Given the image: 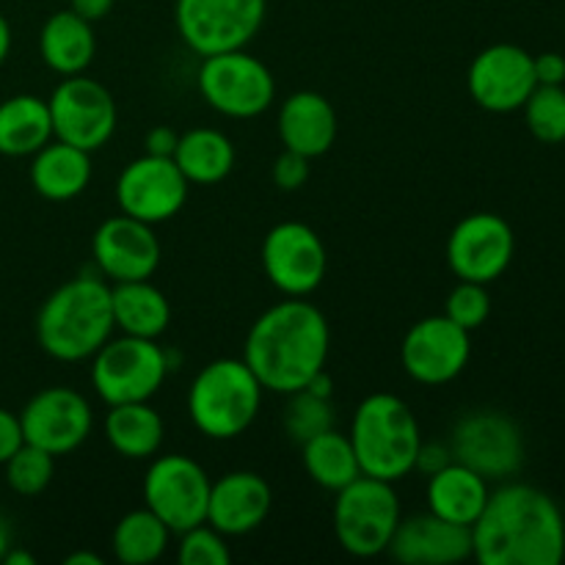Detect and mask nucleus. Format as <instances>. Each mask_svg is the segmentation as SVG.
<instances>
[{
	"mask_svg": "<svg viewBox=\"0 0 565 565\" xmlns=\"http://www.w3.org/2000/svg\"><path fill=\"white\" fill-rule=\"evenodd\" d=\"M301 452L303 469L309 472V478L320 489L334 491V494L362 475L351 439L345 434H340L337 428H329L323 434L312 436L309 441H303Z\"/></svg>",
	"mask_w": 565,
	"mask_h": 565,
	"instance_id": "30",
	"label": "nucleus"
},
{
	"mask_svg": "<svg viewBox=\"0 0 565 565\" xmlns=\"http://www.w3.org/2000/svg\"><path fill=\"white\" fill-rule=\"evenodd\" d=\"M452 458L486 480L511 478L524 463V439L519 425L500 412L467 414L452 430Z\"/></svg>",
	"mask_w": 565,
	"mask_h": 565,
	"instance_id": "13",
	"label": "nucleus"
},
{
	"mask_svg": "<svg viewBox=\"0 0 565 565\" xmlns=\"http://www.w3.org/2000/svg\"><path fill=\"white\" fill-rule=\"evenodd\" d=\"M535 81L533 55L519 44H491L480 50L467 72V88L475 103L491 114H513L522 110Z\"/></svg>",
	"mask_w": 565,
	"mask_h": 565,
	"instance_id": "18",
	"label": "nucleus"
},
{
	"mask_svg": "<svg viewBox=\"0 0 565 565\" xmlns=\"http://www.w3.org/2000/svg\"><path fill=\"white\" fill-rule=\"evenodd\" d=\"M303 390L312 392V395H318V397H326V401H331V392L334 390H331V379H329V373H326V367L320 370V373H315Z\"/></svg>",
	"mask_w": 565,
	"mask_h": 565,
	"instance_id": "43",
	"label": "nucleus"
},
{
	"mask_svg": "<svg viewBox=\"0 0 565 565\" xmlns=\"http://www.w3.org/2000/svg\"><path fill=\"white\" fill-rule=\"evenodd\" d=\"M53 138L83 152H97L116 130V103L108 88L86 75H72L47 99Z\"/></svg>",
	"mask_w": 565,
	"mask_h": 565,
	"instance_id": "11",
	"label": "nucleus"
},
{
	"mask_svg": "<svg viewBox=\"0 0 565 565\" xmlns=\"http://www.w3.org/2000/svg\"><path fill=\"white\" fill-rule=\"evenodd\" d=\"M11 527H9V522H6V516H0V563H3V557H6V552L11 550Z\"/></svg>",
	"mask_w": 565,
	"mask_h": 565,
	"instance_id": "47",
	"label": "nucleus"
},
{
	"mask_svg": "<svg viewBox=\"0 0 565 565\" xmlns=\"http://www.w3.org/2000/svg\"><path fill=\"white\" fill-rule=\"evenodd\" d=\"M390 552L403 565H452L472 557V527L452 524L436 513L401 516Z\"/></svg>",
	"mask_w": 565,
	"mask_h": 565,
	"instance_id": "20",
	"label": "nucleus"
},
{
	"mask_svg": "<svg viewBox=\"0 0 565 565\" xmlns=\"http://www.w3.org/2000/svg\"><path fill=\"white\" fill-rule=\"evenodd\" d=\"M174 163L193 185H215L235 169V147L221 130L193 127L177 141Z\"/></svg>",
	"mask_w": 565,
	"mask_h": 565,
	"instance_id": "28",
	"label": "nucleus"
},
{
	"mask_svg": "<svg viewBox=\"0 0 565 565\" xmlns=\"http://www.w3.org/2000/svg\"><path fill=\"white\" fill-rule=\"evenodd\" d=\"M489 494V480L458 461L430 475L428 489H425L428 511L452 524H463V527H472L478 522Z\"/></svg>",
	"mask_w": 565,
	"mask_h": 565,
	"instance_id": "23",
	"label": "nucleus"
},
{
	"mask_svg": "<svg viewBox=\"0 0 565 565\" xmlns=\"http://www.w3.org/2000/svg\"><path fill=\"white\" fill-rule=\"evenodd\" d=\"M533 66L539 86H563L565 83V58L561 53L533 55Z\"/></svg>",
	"mask_w": 565,
	"mask_h": 565,
	"instance_id": "39",
	"label": "nucleus"
},
{
	"mask_svg": "<svg viewBox=\"0 0 565 565\" xmlns=\"http://www.w3.org/2000/svg\"><path fill=\"white\" fill-rule=\"evenodd\" d=\"M456 458H452V450L447 445H419V452H417V461H414V469L417 472H423L425 478H430V475H436L439 469H445L447 463H452Z\"/></svg>",
	"mask_w": 565,
	"mask_h": 565,
	"instance_id": "40",
	"label": "nucleus"
},
{
	"mask_svg": "<svg viewBox=\"0 0 565 565\" xmlns=\"http://www.w3.org/2000/svg\"><path fill=\"white\" fill-rule=\"evenodd\" d=\"M334 428V412H331V401L312 395L307 390H298L290 395L285 412V430L296 445H303L312 436L323 434V430Z\"/></svg>",
	"mask_w": 565,
	"mask_h": 565,
	"instance_id": "34",
	"label": "nucleus"
},
{
	"mask_svg": "<svg viewBox=\"0 0 565 565\" xmlns=\"http://www.w3.org/2000/svg\"><path fill=\"white\" fill-rule=\"evenodd\" d=\"M114 326L121 334L158 340L171 323V303L149 279L116 281L110 287Z\"/></svg>",
	"mask_w": 565,
	"mask_h": 565,
	"instance_id": "26",
	"label": "nucleus"
},
{
	"mask_svg": "<svg viewBox=\"0 0 565 565\" xmlns=\"http://www.w3.org/2000/svg\"><path fill=\"white\" fill-rule=\"evenodd\" d=\"M268 0H177L182 42L204 55L243 50L259 33Z\"/></svg>",
	"mask_w": 565,
	"mask_h": 565,
	"instance_id": "9",
	"label": "nucleus"
},
{
	"mask_svg": "<svg viewBox=\"0 0 565 565\" xmlns=\"http://www.w3.org/2000/svg\"><path fill=\"white\" fill-rule=\"evenodd\" d=\"M180 563L182 565H230L232 552L224 533L210 527L207 522L180 533Z\"/></svg>",
	"mask_w": 565,
	"mask_h": 565,
	"instance_id": "36",
	"label": "nucleus"
},
{
	"mask_svg": "<svg viewBox=\"0 0 565 565\" xmlns=\"http://www.w3.org/2000/svg\"><path fill=\"white\" fill-rule=\"evenodd\" d=\"M472 356V337L447 315L423 318L408 329L401 345V362L408 379L425 386L450 384Z\"/></svg>",
	"mask_w": 565,
	"mask_h": 565,
	"instance_id": "14",
	"label": "nucleus"
},
{
	"mask_svg": "<svg viewBox=\"0 0 565 565\" xmlns=\"http://www.w3.org/2000/svg\"><path fill=\"white\" fill-rule=\"evenodd\" d=\"M196 81L204 103L230 119H254L265 114L276 97L270 70L246 50L204 55Z\"/></svg>",
	"mask_w": 565,
	"mask_h": 565,
	"instance_id": "8",
	"label": "nucleus"
},
{
	"mask_svg": "<svg viewBox=\"0 0 565 565\" xmlns=\"http://www.w3.org/2000/svg\"><path fill=\"white\" fill-rule=\"evenodd\" d=\"M114 3L116 0H72L70 9L75 11V14H81L83 20L97 22V20H105V17L110 14Z\"/></svg>",
	"mask_w": 565,
	"mask_h": 565,
	"instance_id": "42",
	"label": "nucleus"
},
{
	"mask_svg": "<svg viewBox=\"0 0 565 565\" xmlns=\"http://www.w3.org/2000/svg\"><path fill=\"white\" fill-rule=\"evenodd\" d=\"M110 287L97 276H77L47 296L36 315V340L58 362L92 359L114 334Z\"/></svg>",
	"mask_w": 565,
	"mask_h": 565,
	"instance_id": "3",
	"label": "nucleus"
},
{
	"mask_svg": "<svg viewBox=\"0 0 565 565\" xmlns=\"http://www.w3.org/2000/svg\"><path fill=\"white\" fill-rule=\"evenodd\" d=\"M263 268L270 285L287 298H307L323 285L329 257L312 226L281 221L263 241Z\"/></svg>",
	"mask_w": 565,
	"mask_h": 565,
	"instance_id": "12",
	"label": "nucleus"
},
{
	"mask_svg": "<svg viewBox=\"0 0 565 565\" xmlns=\"http://www.w3.org/2000/svg\"><path fill=\"white\" fill-rule=\"evenodd\" d=\"M53 141L47 99L17 94L0 103V154L31 158L44 143Z\"/></svg>",
	"mask_w": 565,
	"mask_h": 565,
	"instance_id": "27",
	"label": "nucleus"
},
{
	"mask_svg": "<svg viewBox=\"0 0 565 565\" xmlns=\"http://www.w3.org/2000/svg\"><path fill=\"white\" fill-rule=\"evenodd\" d=\"M64 563L66 565H103V557L94 555V552H72Z\"/></svg>",
	"mask_w": 565,
	"mask_h": 565,
	"instance_id": "45",
	"label": "nucleus"
},
{
	"mask_svg": "<svg viewBox=\"0 0 565 565\" xmlns=\"http://www.w3.org/2000/svg\"><path fill=\"white\" fill-rule=\"evenodd\" d=\"M516 237L497 213H472L456 224L447 241V265L463 281L491 285L513 263Z\"/></svg>",
	"mask_w": 565,
	"mask_h": 565,
	"instance_id": "16",
	"label": "nucleus"
},
{
	"mask_svg": "<svg viewBox=\"0 0 565 565\" xmlns=\"http://www.w3.org/2000/svg\"><path fill=\"white\" fill-rule=\"evenodd\" d=\"M348 439L356 450L362 475L386 483H397L414 472L423 445L412 406L390 392H375L359 403Z\"/></svg>",
	"mask_w": 565,
	"mask_h": 565,
	"instance_id": "4",
	"label": "nucleus"
},
{
	"mask_svg": "<svg viewBox=\"0 0 565 565\" xmlns=\"http://www.w3.org/2000/svg\"><path fill=\"white\" fill-rule=\"evenodd\" d=\"M401 524V500L392 483L359 475L337 491L334 533L342 550L353 557H379Z\"/></svg>",
	"mask_w": 565,
	"mask_h": 565,
	"instance_id": "6",
	"label": "nucleus"
},
{
	"mask_svg": "<svg viewBox=\"0 0 565 565\" xmlns=\"http://www.w3.org/2000/svg\"><path fill=\"white\" fill-rule=\"evenodd\" d=\"M171 530L149 508L130 511L114 530V555L125 565H149L163 557Z\"/></svg>",
	"mask_w": 565,
	"mask_h": 565,
	"instance_id": "31",
	"label": "nucleus"
},
{
	"mask_svg": "<svg viewBox=\"0 0 565 565\" xmlns=\"http://www.w3.org/2000/svg\"><path fill=\"white\" fill-rule=\"evenodd\" d=\"M169 370H174L171 359L158 342L121 334L94 353L92 386L108 406L147 403L158 395Z\"/></svg>",
	"mask_w": 565,
	"mask_h": 565,
	"instance_id": "7",
	"label": "nucleus"
},
{
	"mask_svg": "<svg viewBox=\"0 0 565 565\" xmlns=\"http://www.w3.org/2000/svg\"><path fill=\"white\" fill-rule=\"evenodd\" d=\"M279 136L285 149H292L309 160L320 158L334 147V105L318 92L290 94L279 110Z\"/></svg>",
	"mask_w": 565,
	"mask_h": 565,
	"instance_id": "22",
	"label": "nucleus"
},
{
	"mask_svg": "<svg viewBox=\"0 0 565 565\" xmlns=\"http://www.w3.org/2000/svg\"><path fill=\"white\" fill-rule=\"evenodd\" d=\"M92 25L94 22L83 20L72 9L50 14L39 33V53H42L44 64L64 77L83 75L97 53Z\"/></svg>",
	"mask_w": 565,
	"mask_h": 565,
	"instance_id": "25",
	"label": "nucleus"
},
{
	"mask_svg": "<svg viewBox=\"0 0 565 565\" xmlns=\"http://www.w3.org/2000/svg\"><path fill=\"white\" fill-rule=\"evenodd\" d=\"M163 419L147 403H119L105 417V436L121 458L147 461L163 445Z\"/></svg>",
	"mask_w": 565,
	"mask_h": 565,
	"instance_id": "29",
	"label": "nucleus"
},
{
	"mask_svg": "<svg viewBox=\"0 0 565 565\" xmlns=\"http://www.w3.org/2000/svg\"><path fill=\"white\" fill-rule=\"evenodd\" d=\"M185 174L174 158L143 154L132 160L116 180V202L121 213L143 221V224H163L174 218L188 202Z\"/></svg>",
	"mask_w": 565,
	"mask_h": 565,
	"instance_id": "17",
	"label": "nucleus"
},
{
	"mask_svg": "<svg viewBox=\"0 0 565 565\" xmlns=\"http://www.w3.org/2000/svg\"><path fill=\"white\" fill-rule=\"evenodd\" d=\"M527 130L544 143L565 141V88L535 86L527 103L522 105Z\"/></svg>",
	"mask_w": 565,
	"mask_h": 565,
	"instance_id": "32",
	"label": "nucleus"
},
{
	"mask_svg": "<svg viewBox=\"0 0 565 565\" xmlns=\"http://www.w3.org/2000/svg\"><path fill=\"white\" fill-rule=\"evenodd\" d=\"M329 342L323 312L303 298H287L254 320L243 362L257 375L263 390L292 395L326 367Z\"/></svg>",
	"mask_w": 565,
	"mask_h": 565,
	"instance_id": "2",
	"label": "nucleus"
},
{
	"mask_svg": "<svg viewBox=\"0 0 565 565\" xmlns=\"http://www.w3.org/2000/svg\"><path fill=\"white\" fill-rule=\"evenodd\" d=\"M9 50H11V25L3 14H0V64L9 58Z\"/></svg>",
	"mask_w": 565,
	"mask_h": 565,
	"instance_id": "44",
	"label": "nucleus"
},
{
	"mask_svg": "<svg viewBox=\"0 0 565 565\" xmlns=\"http://www.w3.org/2000/svg\"><path fill=\"white\" fill-rule=\"evenodd\" d=\"M263 392V384L243 359H215L193 379L188 392V414L199 434L207 439H237L257 419Z\"/></svg>",
	"mask_w": 565,
	"mask_h": 565,
	"instance_id": "5",
	"label": "nucleus"
},
{
	"mask_svg": "<svg viewBox=\"0 0 565 565\" xmlns=\"http://www.w3.org/2000/svg\"><path fill=\"white\" fill-rule=\"evenodd\" d=\"M270 177H274V185L279 188V191H298V188L309 180V158L292 152V149H285V152L274 160Z\"/></svg>",
	"mask_w": 565,
	"mask_h": 565,
	"instance_id": "37",
	"label": "nucleus"
},
{
	"mask_svg": "<svg viewBox=\"0 0 565 565\" xmlns=\"http://www.w3.org/2000/svg\"><path fill=\"white\" fill-rule=\"evenodd\" d=\"M445 315L452 320V323L467 329L469 334H472L475 329H480L491 315V296L489 290H486V285H480V281H463V279L458 281V285L452 287L450 296H447Z\"/></svg>",
	"mask_w": 565,
	"mask_h": 565,
	"instance_id": "35",
	"label": "nucleus"
},
{
	"mask_svg": "<svg viewBox=\"0 0 565 565\" xmlns=\"http://www.w3.org/2000/svg\"><path fill=\"white\" fill-rule=\"evenodd\" d=\"M213 480L188 456H160L143 478V502L171 530L185 533L207 522V500Z\"/></svg>",
	"mask_w": 565,
	"mask_h": 565,
	"instance_id": "10",
	"label": "nucleus"
},
{
	"mask_svg": "<svg viewBox=\"0 0 565 565\" xmlns=\"http://www.w3.org/2000/svg\"><path fill=\"white\" fill-rule=\"evenodd\" d=\"M22 445H25V436H22L20 414H11L9 408H0V467H3Z\"/></svg>",
	"mask_w": 565,
	"mask_h": 565,
	"instance_id": "38",
	"label": "nucleus"
},
{
	"mask_svg": "<svg viewBox=\"0 0 565 565\" xmlns=\"http://www.w3.org/2000/svg\"><path fill=\"white\" fill-rule=\"evenodd\" d=\"M22 436L28 445L42 447L50 456H66L88 439L94 412L86 397L70 386H47L36 392L20 412Z\"/></svg>",
	"mask_w": 565,
	"mask_h": 565,
	"instance_id": "15",
	"label": "nucleus"
},
{
	"mask_svg": "<svg viewBox=\"0 0 565 565\" xmlns=\"http://www.w3.org/2000/svg\"><path fill=\"white\" fill-rule=\"evenodd\" d=\"M3 563H6V565H33L36 561H33V555H28V552L14 550V546H11V550L6 552Z\"/></svg>",
	"mask_w": 565,
	"mask_h": 565,
	"instance_id": "46",
	"label": "nucleus"
},
{
	"mask_svg": "<svg viewBox=\"0 0 565 565\" xmlns=\"http://www.w3.org/2000/svg\"><path fill=\"white\" fill-rule=\"evenodd\" d=\"M6 467V483L14 494L20 497H36L42 494L44 489L50 486L55 475V456H50L47 450L33 445H22L9 461L3 463Z\"/></svg>",
	"mask_w": 565,
	"mask_h": 565,
	"instance_id": "33",
	"label": "nucleus"
},
{
	"mask_svg": "<svg viewBox=\"0 0 565 565\" xmlns=\"http://www.w3.org/2000/svg\"><path fill=\"white\" fill-rule=\"evenodd\" d=\"M472 557L483 565H561L565 522L557 502L535 486H502L472 524Z\"/></svg>",
	"mask_w": 565,
	"mask_h": 565,
	"instance_id": "1",
	"label": "nucleus"
},
{
	"mask_svg": "<svg viewBox=\"0 0 565 565\" xmlns=\"http://www.w3.org/2000/svg\"><path fill=\"white\" fill-rule=\"evenodd\" d=\"M31 158L33 191L50 202L77 199L92 182V152H83V149L58 141V138L44 143Z\"/></svg>",
	"mask_w": 565,
	"mask_h": 565,
	"instance_id": "24",
	"label": "nucleus"
},
{
	"mask_svg": "<svg viewBox=\"0 0 565 565\" xmlns=\"http://www.w3.org/2000/svg\"><path fill=\"white\" fill-rule=\"evenodd\" d=\"M177 141H180V136H177L171 127L158 125L147 132V138H143V147H147V154H158V158H174Z\"/></svg>",
	"mask_w": 565,
	"mask_h": 565,
	"instance_id": "41",
	"label": "nucleus"
},
{
	"mask_svg": "<svg viewBox=\"0 0 565 565\" xmlns=\"http://www.w3.org/2000/svg\"><path fill=\"white\" fill-rule=\"evenodd\" d=\"M274 494L257 472H230L210 486L207 524L224 535H248L268 519Z\"/></svg>",
	"mask_w": 565,
	"mask_h": 565,
	"instance_id": "21",
	"label": "nucleus"
},
{
	"mask_svg": "<svg viewBox=\"0 0 565 565\" xmlns=\"http://www.w3.org/2000/svg\"><path fill=\"white\" fill-rule=\"evenodd\" d=\"M94 263L99 274L110 281H138L149 279L160 265V241L152 232V224L132 218V215H114L103 221L92 241Z\"/></svg>",
	"mask_w": 565,
	"mask_h": 565,
	"instance_id": "19",
	"label": "nucleus"
}]
</instances>
